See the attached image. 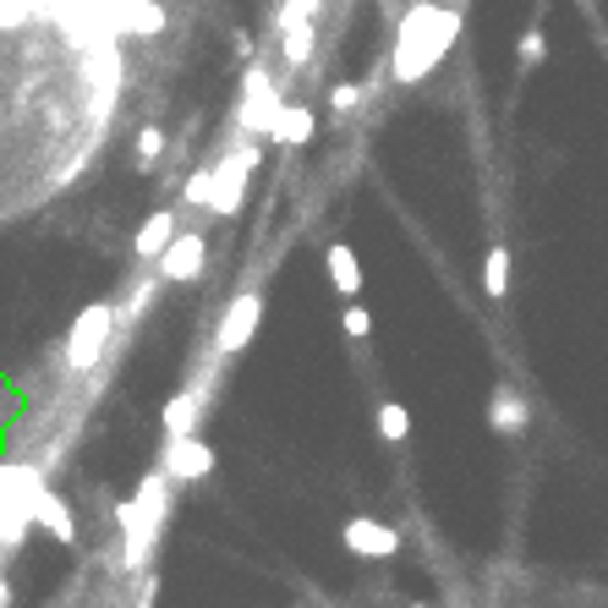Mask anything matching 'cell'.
<instances>
[{
    "label": "cell",
    "instance_id": "cell-15",
    "mask_svg": "<svg viewBox=\"0 0 608 608\" xmlns=\"http://www.w3.org/2000/svg\"><path fill=\"white\" fill-rule=\"evenodd\" d=\"M324 264H329V280H335V291H340L346 302H356V296H362V264H356V253H351L346 242H329Z\"/></svg>",
    "mask_w": 608,
    "mask_h": 608
},
{
    "label": "cell",
    "instance_id": "cell-27",
    "mask_svg": "<svg viewBox=\"0 0 608 608\" xmlns=\"http://www.w3.org/2000/svg\"><path fill=\"white\" fill-rule=\"evenodd\" d=\"M411 7H417V0H411Z\"/></svg>",
    "mask_w": 608,
    "mask_h": 608
},
{
    "label": "cell",
    "instance_id": "cell-20",
    "mask_svg": "<svg viewBox=\"0 0 608 608\" xmlns=\"http://www.w3.org/2000/svg\"><path fill=\"white\" fill-rule=\"evenodd\" d=\"M307 56H313V23L285 28V67L296 72V67H307Z\"/></svg>",
    "mask_w": 608,
    "mask_h": 608
},
{
    "label": "cell",
    "instance_id": "cell-14",
    "mask_svg": "<svg viewBox=\"0 0 608 608\" xmlns=\"http://www.w3.org/2000/svg\"><path fill=\"white\" fill-rule=\"evenodd\" d=\"M313 132H318L313 105H280V116H274V127H269V143H280V149H302V143H313Z\"/></svg>",
    "mask_w": 608,
    "mask_h": 608
},
{
    "label": "cell",
    "instance_id": "cell-5",
    "mask_svg": "<svg viewBox=\"0 0 608 608\" xmlns=\"http://www.w3.org/2000/svg\"><path fill=\"white\" fill-rule=\"evenodd\" d=\"M253 171H258V149H253V143H247V149H236L225 165H214V187H209V214H214V220L242 214Z\"/></svg>",
    "mask_w": 608,
    "mask_h": 608
},
{
    "label": "cell",
    "instance_id": "cell-26",
    "mask_svg": "<svg viewBox=\"0 0 608 608\" xmlns=\"http://www.w3.org/2000/svg\"><path fill=\"white\" fill-rule=\"evenodd\" d=\"M406 608H433V603H406Z\"/></svg>",
    "mask_w": 608,
    "mask_h": 608
},
{
    "label": "cell",
    "instance_id": "cell-6",
    "mask_svg": "<svg viewBox=\"0 0 608 608\" xmlns=\"http://www.w3.org/2000/svg\"><path fill=\"white\" fill-rule=\"evenodd\" d=\"M160 471H165V482H176V488L203 482V477H214V444H203L198 433H176V439H165V449H160Z\"/></svg>",
    "mask_w": 608,
    "mask_h": 608
},
{
    "label": "cell",
    "instance_id": "cell-25",
    "mask_svg": "<svg viewBox=\"0 0 608 608\" xmlns=\"http://www.w3.org/2000/svg\"><path fill=\"white\" fill-rule=\"evenodd\" d=\"M0 608H12V581L0 575Z\"/></svg>",
    "mask_w": 608,
    "mask_h": 608
},
{
    "label": "cell",
    "instance_id": "cell-19",
    "mask_svg": "<svg viewBox=\"0 0 608 608\" xmlns=\"http://www.w3.org/2000/svg\"><path fill=\"white\" fill-rule=\"evenodd\" d=\"M160 154H165V127H138V149H132V160H138L143 176L160 165Z\"/></svg>",
    "mask_w": 608,
    "mask_h": 608
},
{
    "label": "cell",
    "instance_id": "cell-2",
    "mask_svg": "<svg viewBox=\"0 0 608 608\" xmlns=\"http://www.w3.org/2000/svg\"><path fill=\"white\" fill-rule=\"evenodd\" d=\"M165 515H171V482H165V471L154 466L149 477H143V488L132 493V499H121L116 504V526H121V564L138 575V570H149V559H154V542H160V531H165Z\"/></svg>",
    "mask_w": 608,
    "mask_h": 608
},
{
    "label": "cell",
    "instance_id": "cell-17",
    "mask_svg": "<svg viewBox=\"0 0 608 608\" xmlns=\"http://www.w3.org/2000/svg\"><path fill=\"white\" fill-rule=\"evenodd\" d=\"M482 291H488V302L510 296V253L504 247H488V258H482Z\"/></svg>",
    "mask_w": 608,
    "mask_h": 608
},
{
    "label": "cell",
    "instance_id": "cell-3",
    "mask_svg": "<svg viewBox=\"0 0 608 608\" xmlns=\"http://www.w3.org/2000/svg\"><path fill=\"white\" fill-rule=\"evenodd\" d=\"M39 493H45L39 466L17 460V466L0 471V559L17 553L23 537L34 531V504H39Z\"/></svg>",
    "mask_w": 608,
    "mask_h": 608
},
{
    "label": "cell",
    "instance_id": "cell-8",
    "mask_svg": "<svg viewBox=\"0 0 608 608\" xmlns=\"http://www.w3.org/2000/svg\"><path fill=\"white\" fill-rule=\"evenodd\" d=\"M274 116H280V83L253 61L247 78H242V110H236V121H242L247 132H269Z\"/></svg>",
    "mask_w": 608,
    "mask_h": 608
},
{
    "label": "cell",
    "instance_id": "cell-23",
    "mask_svg": "<svg viewBox=\"0 0 608 608\" xmlns=\"http://www.w3.org/2000/svg\"><path fill=\"white\" fill-rule=\"evenodd\" d=\"M362 100H367V89H362V83H335L329 110H335V116H351V110H362Z\"/></svg>",
    "mask_w": 608,
    "mask_h": 608
},
{
    "label": "cell",
    "instance_id": "cell-13",
    "mask_svg": "<svg viewBox=\"0 0 608 608\" xmlns=\"http://www.w3.org/2000/svg\"><path fill=\"white\" fill-rule=\"evenodd\" d=\"M34 526H45L61 548H78V515H72V504H67L56 488L39 493V504H34Z\"/></svg>",
    "mask_w": 608,
    "mask_h": 608
},
{
    "label": "cell",
    "instance_id": "cell-11",
    "mask_svg": "<svg viewBox=\"0 0 608 608\" xmlns=\"http://www.w3.org/2000/svg\"><path fill=\"white\" fill-rule=\"evenodd\" d=\"M488 428H493L499 439H521V433L531 428V406H526V395L510 389V384H499V389L488 395Z\"/></svg>",
    "mask_w": 608,
    "mask_h": 608
},
{
    "label": "cell",
    "instance_id": "cell-4",
    "mask_svg": "<svg viewBox=\"0 0 608 608\" xmlns=\"http://www.w3.org/2000/svg\"><path fill=\"white\" fill-rule=\"evenodd\" d=\"M110 340H116V302H89L67 335V367L72 373H94L105 356H110Z\"/></svg>",
    "mask_w": 608,
    "mask_h": 608
},
{
    "label": "cell",
    "instance_id": "cell-16",
    "mask_svg": "<svg viewBox=\"0 0 608 608\" xmlns=\"http://www.w3.org/2000/svg\"><path fill=\"white\" fill-rule=\"evenodd\" d=\"M198 417H203V395H198V389H176V395L165 400V439L198 433Z\"/></svg>",
    "mask_w": 608,
    "mask_h": 608
},
{
    "label": "cell",
    "instance_id": "cell-21",
    "mask_svg": "<svg viewBox=\"0 0 608 608\" xmlns=\"http://www.w3.org/2000/svg\"><path fill=\"white\" fill-rule=\"evenodd\" d=\"M542 56H548V34L531 23V28H521V39H515V61L521 67H542Z\"/></svg>",
    "mask_w": 608,
    "mask_h": 608
},
{
    "label": "cell",
    "instance_id": "cell-24",
    "mask_svg": "<svg viewBox=\"0 0 608 608\" xmlns=\"http://www.w3.org/2000/svg\"><path fill=\"white\" fill-rule=\"evenodd\" d=\"M340 329H346L351 340H367V335H373V313H367L362 302H346V313H340Z\"/></svg>",
    "mask_w": 608,
    "mask_h": 608
},
{
    "label": "cell",
    "instance_id": "cell-12",
    "mask_svg": "<svg viewBox=\"0 0 608 608\" xmlns=\"http://www.w3.org/2000/svg\"><path fill=\"white\" fill-rule=\"evenodd\" d=\"M176 231H182L176 209H154V214L138 225V236H132V253H138V264H160V253L176 242Z\"/></svg>",
    "mask_w": 608,
    "mask_h": 608
},
{
    "label": "cell",
    "instance_id": "cell-1",
    "mask_svg": "<svg viewBox=\"0 0 608 608\" xmlns=\"http://www.w3.org/2000/svg\"><path fill=\"white\" fill-rule=\"evenodd\" d=\"M460 39V12L439 7V0H417L395 28V50H389V78L400 89H417Z\"/></svg>",
    "mask_w": 608,
    "mask_h": 608
},
{
    "label": "cell",
    "instance_id": "cell-7",
    "mask_svg": "<svg viewBox=\"0 0 608 608\" xmlns=\"http://www.w3.org/2000/svg\"><path fill=\"white\" fill-rule=\"evenodd\" d=\"M258 324H264V296H258V291L231 296V302H225V318H220V329H214V351H220V356L247 351L253 335H258Z\"/></svg>",
    "mask_w": 608,
    "mask_h": 608
},
{
    "label": "cell",
    "instance_id": "cell-9",
    "mask_svg": "<svg viewBox=\"0 0 608 608\" xmlns=\"http://www.w3.org/2000/svg\"><path fill=\"white\" fill-rule=\"evenodd\" d=\"M209 264V236L203 231H176V242L160 253V285H192Z\"/></svg>",
    "mask_w": 608,
    "mask_h": 608
},
{
    "label": "cell",
    "instance_id": "cell-22",
    "mask_svg": "<svg viewBox=\"0 0 608 608\" xmlns=\"http://www.w3.org/2000/svg\"><path fill=\"white\" fill-rule=\"evenodd\" d=\"M209 187H214V165L192 171V182H187V192H182V209H209Z\"/></svg>",
    "mask_w": 608,
    "mask_h": 608
},
{
    "label": "cell",
    "instance_id": "cell-10",
    "mask_svg": "<svg viewBox=\"0 0 608 608\" xmlns=\"http://www.w3.org/2000/svg\"><path fill=\"white\" fill-rule=\"evenodd\" d=\"M340 542H346L356 559H395V553H400V531L384 526V521H373V515H351V521L340 526Z\"/></svg>",
    "mask_w": 608,
    "mask_h": 608
},
{
    "label": "cell",
    "instance_id": "cell-18",
    "mask_svg": "<svg viewBox=\"0 0 608 608\" xmlns=\"http://www.w3.org/2000/svg\"><path fill=\"white\" fill-rule=\"evenodd\" d=\"M378 439H384V444H406V439H411V411H406L400 400H384V406H378Z\"/></svg>",
    "mask_w": 608,
    "mask_h": 608
}]
</instances>
